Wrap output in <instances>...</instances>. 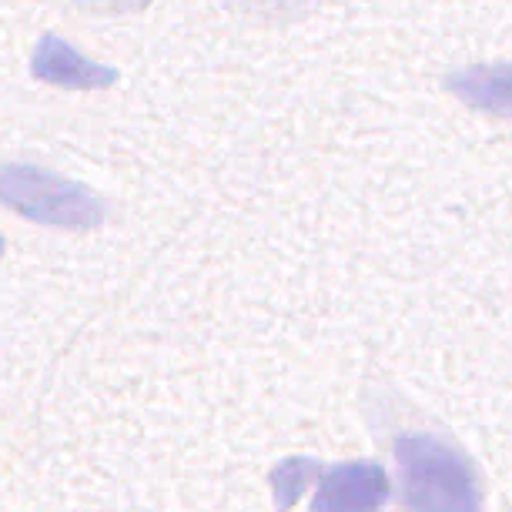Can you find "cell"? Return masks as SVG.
I'll return each instance as SVG.
<instances>
[{
    "label": "cell",
    "mask_w": 512,
    "mask_h": 512,
    "mask_svg": "<svg viewBox=\"0 0 512 512\" xmlns=\"http://www.w3.org/2000/svg\"><path fill=\"white\" fill-rule=\"evenodd\" d=\"M238 7H258V14H278V11H295L302 0H235Z\"/></svg>",
    "instance_id": "obj_8"
},
{
    "label": "cell",
    "mask_w": 512,
    "mask_h": 512,
    "mask_svg": "<svg viewBox=\"0 0 512 512\" xmlns=\"http://www.w3.org/2000/svg\"><path fill=\"white\" fill-rule=\"evenodd\" d=\"M151 0H77V7L84 11H94V14H134V11H144Z\"/></svg>",
    "instance_id": "obj_7"
},
{
    "label": "cell",
    "mask_w": 512,
    "mask_h": 512,
    "mask_svg": "<svg viewBox=\"0 0 512 512\" xmlns=\"http://www.w3.org/2000/svg\"><path fill=\"white\" fill-rule=\"evenodd\" d=\"M31 77L64 91H104L121 81V74L114 67L84 57L57 34H41L31 57Z\"/></svg>",
    "instance_id": "obj_3"
},
{
    "label": "cell",
    "mask_w": 512,
    "mask_h": 512,
    "mask_svg": "<svg viewBox=\"0 0 512 512\" xmlns=\"http://www.w3.org/2000/svg\"><path fill=\"white\" fill-rule=\"evenodd\" d=\"M389 502V476L375 462H345L318 479L312 512H379Z\"/></svg>",
    "instance_id": "obj_4"
},
{
    "label": "cell",
    "mask_w": 512,
    "mask_h": 512,
    "mask_svg": "<svg viewBox=\"0 0 512 512\" xmlns=\"http://www.w3.org/2000/svg\"><path fill=\"white\" fill-rule=\"evenodd\" d=\"M318 472V462L315 459H302V456H292V459H282L278 466L272 469V489H275V509L278 512H288L298 502V496L308 489V482L315 479Z\"/></svg>",
    "instance_id": "obj_6"
},
{
    "label": "cell",
    "mask_w": 512,
    "mask_h": 512,
    "mask_svg": "<svg viewBox=\"0 0 512 512\" xmlns=\"http://www.w3.org/2000/svg\"><path fill=\"white\" fill-rule=\"evenodd\" d=\"M395 459L412 512H482L476 472L456 446L436 436H399Z\"/></svg>",
    "instance_id": "obj_1"
},
{
    "label": "cell",
    "mask_w": 512,
    "mask_h": 512,
    "mask_svg": "<svg viewBox=\"0 0 512 512\" xmlns=\"http://www.w3.org/2000/svg\"><path fill=\"white\" fill-rule=\"evenodd\" d=\"M446 91L472 111L512 118V61L459 67L446 77Z\"/></svg>",
    "instance_id": "obj_5"
},
{
    "label": "cell",
    "mask_w": 512,
    "mask_h": 512,
    "mask_svg": "<svg viewBox=\"0 0 512 512\" xmlns=\"http://www.w3.org/2000/svg\"><path fill=\"white\" fill-rule=\"evenodd\" d=\"M0 258H4V238H0Z\"/></svg>",
    "instance_id": "obj_9"
},
{
    "label": "cell",
    "mask_w": 512,
    "mask_h": 512,
    "mask_svg": "<svg viewBox=\"0 0 512 512\" xmlns=\"http://www.w3.org/2000/svg\"><path fill=\"white\" fill-rule=\"evenodd\" d=\"M0 205L27 221L47 228L88 231L104 225L108 205L98 191L81 181L61 178L37 164H4L0 168Z\"/></svg>",
    "instance_id": "obj_2"
}]
</instances>
